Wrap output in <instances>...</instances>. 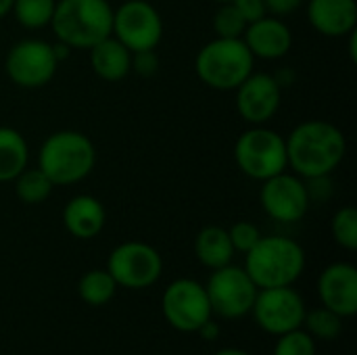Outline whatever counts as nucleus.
<instances>
[{"label": "nucleus", "mask_w": 357, "mask_h": 355, "mask_svg": "<svg viewBox=\"0 0 357 355\" xmlns=\"http://www.w3.org/2000/svg\"><path fill=\"white\" fill-rule=\"evenodd\" d=\"M205 291L215 316L224 320H238L251 314L259 289L249 278L245 268L228 264L224 268L211 270Z\"/></svg>", "instance_id": "9d476101"}, {"label": "nucleus", "mask_w": 357, "mask_h": 355, "mask_svg": "<svg viewBox=\"0 0 357 355\" xmlns=\"http://www.w3.org/2000/svg\"><path fill=\"white\" fill-rule=\"evenodd\" d=\"M92 71L105 82H119L132 73V52L113 36L88 48Z\"/></svg>", "instance_id": "6ab92c4d"}, {"label": "nucleus", "mask_w": 357, "mask_h": 355, "mask_svg": "<svg viewBox=\"0 0 357 355\" xmlns=\"http://www.w3.org/2000/svg\"><path fill=\"white\" fill-rule=\"evenodd\" d=\"M236 111L249 126H268L282 105V88L272 73L253 71L234 90Z\"/></svg>", "instance_id": "4468645a"}, {"label": "nucleus", "mask_w": 357, "mask_h": 355, "mask_svg": "<svg viewBox=\"0 0 357 355\" xmlns=\"http://www.w3.org/2000/svg\"><path fill=\"white\" fill-rule=\"evenodd\" d=\"M272 355H316V341L307 331L295 328L278 337Z\"/></svg>", "instance_id": "cd10ccee"}, {"label": "nucleus", "mask_w": 357, "mask_h": 355, "mask_svg": "<svg viewBox=\"0 0 357 355\" xmlns=\"http://www.w3.org/2000/svg\"><path fill=\"white\" fill-rule=\"evenodd\" d=\"M107 272L113 276L117 287L140 291L153 287L161 278L163 259L153 245L142 241H126L111 251Z\"/></svg>", "instance_id": "0eeeda50"}, {"label": "nucleus", "mask_w": 357, "mask_h": 355, "mask_svg": "<svg viewBox=\"0 0 357 355\" xmlns=\"http://www.w3.org/2000/svg\"><path fill=\"white\" fill-rule=\"evenodd\" d=\"M274 75V80H276V84L284 90V88H291V86H295V82H297V73H295V69H291V67H280L276 73H272Z\"/></svg>", "instance_id": "473e14b6"}, {"label": "nucleus", "mask_w": 357, "mask_h": 355, "mask_svg": "<svg viewBox=\"0 0 357 355\" xmlns=\"http://www.w3.org/2000/svg\"><path fill=\"white\" fill-rule=\"evenodd\" d=\"M264 2H266L268 15H274V17L291 15L305 4V0H264Z\"/></svg>", "instance_id": "2f4dec72"}, {"label": "nucleus", "mask_w": 357, "mask_h": 355, "mask_svg": "<svg viewBox=\"0 0 357 355\" xmlns=\"http://www.w3.org/2000/svg\"><path fill=\"white\" fill-rule=\"evenodd\" d=\"M213 2H218V4H224V2H232V0H213Z\"/></svg>", "instance_id": "4c0bfd02"}, {"label": "nucleus", "mask_w": 357, "mask_h": 355, "mask_svg": "<svg viewBox=\"0 0 357 355\" xmlns=\"http://www.w3.org/2000/svg\"><path fill=\"white\" fill-rule=\"evenodd\" d=\"M303 328L314 337L322 341H333L341 335L343 331V318L331 312L328 308H316L312 312H305L303 318Z\"/></svg>", "instance_id": "393cba45"}, {"label": "nucleus", "mask_w": 357, "mask_h": 355, "mask_svg": "<svg viewBox=\"0 0 357 355\" xmlns=\"http://www.w3.org/2000/svg\"><path fill=\"white\" fill-rule=\"evenodd\" d=\"M232 4L243 15V19L247 21V25L268 15V8H266V2L264 0H232Z\"/></svg>", "instance_id": "7c9ffc66"}, {"label": "nucleus", "mask_w": 357, "mask_h": 355, "mask_svg": "<svg viewBox=\"0 0 357 355\" xmlns=\"http://www.w3.org/2000/svg\"><path fill=\"white\" fill-rule=\"evenodd\" d=\"M195 255L199 264L209 270H218L232 264L234 247L230 243L228 230L215 224L201 228L195 239Z\"/></svg>", "instance_id": "aec40b11"}, {"label": "nucleus", "mask_w": 357, "mask_h": 355, "mask_svg": "<svg viewBox=\"0 0 357 355\" xmlns=\"http://www.w3.org/2000/svg\"><path fill=\"white\" fill-rule=\"evenodd\" d=\"M197 335H201L205 341H215V339L220 337V326L209 318V320H207V322L197 331Z\"/></svg>", "instance_id": "72a5a7b5"}, {"label": "nucleus", "mask_w": 357, "mask_h": 355, "mask_svg": "<svg viewBox=\"0 0 357 355\" xmlns=\"http://www.w3.org/2000/svg\"><path fill=\"white\" fill-rule=\"evenodd\" d=\"M107 224L105 205L92 195H75L63 207L65 230L79 241L96 239Z\"/></svg>", "instance_id": "a211bd4d"}, {"label": "nucleus", "mask_w": 357, "mask_h": 355, "mask_svg": "<svg viewBox=\"0 0 357 355\" xmlns=\"http://www.w3.org/2000/svg\"><path fill=\"white\" fill-rule=\"evenodd\" d=\"M213 355H251L249 352H243V349H236V347H226V349H220Z\"/></svg>", "instance_id": "e433bc0d"}, {"label": "nucleus", "mask_w": 357, "mask_h": 355, "mask_svg": "<svg viewBox=\"0 0 357 355\" xmlns=\"http://www.w3.org/2000/svg\"><path fill=\"white\" fill-rule=\"evenodd\" d=\"M159 71V56L155 50L132 52V73L140 77H153Z\"/></svg>", "instance_id": "c756f323"}, {"label": "nucleus", "mask_w": 357, "mask_h": 355, "mask_svg": "<svg viewBox=\"0 0 357 355\" xmlns=\"http://www.w3.org/2000/svg\"><path fill=\"white\" fill-rule=\"evenodd\" d=\"M259 203L264 213L280 224L301 222L312 205L305 180L289 169L261 182Z\"/></svg>", "instance_id": "ddd939ff"}, {"label": "nucleus", "mask_w": 357, "mask_h": 355, "mask_svg": "<svg viewBox=\"0 0 357 355\" xmlns=\"http://www.w3.org/2000/svg\"><path fill=\"white\" fill-rule=\"evenodd\" d=\"M13 188H15V197L23 205H40L52 195L54 184L40 167H25L13 180Z\"/></svg>", "instance_id": "5701e85b"}, {"label": "nucleus", "mask_w": 357, "mask_h": 355, "mask_svg": "<svg viewBox=\"0 0 357 355\" xmlns=\"http://www.w3.org/2000/svg\"><path fill=\"white\" fill-rule=\"evenodd\" d=\"M243 268L257 289L293 287L305 270V251L289 236L261 234L245 253Z\"/></svg>", "instance_id": "f03ea898"}, {"label": "nucleus", "mask_w": 357, "mask_h": 355, "mask_svg": "<svg viewBox=\"0 0 357 355\" xmlns=\"http://www.w3.org/2000/svg\"><path fill=\"white\" fill-rule=\"evenodd\" d=\"M318 297L324 308H328L343 320L354 318L357 314L356 266L347 262L326 266L318 278Z\"/></svg>", "instance_id": "2eb2a0df"}, {"label": "nucleus", "mask_w": 357, "mask_h": 355, "mask_svg": "<svg viewBox=\"0 0 357 355\" xmlns=\"http://www.w3.org/2000/svg\"><path fill=\"white\" fill-rule=\"evenodd\" d=\"M331 232L333 239L339 247L345 251H356L357 249V209L351 205H345L337 209L331 222Z\"/></svg>", "instance_id": "a878e982"}, {"label": "nucleus", "mask_w": 357, "mask_h": 355, "mask_svg": "<svg viewBox=\"0 0 357 355\" xmlns=\"http://www.w3.org/2000/svg\"><path fill=\"white\" fill-rule=\"evenodd\" d=\"M117 293V282L113 280V276L100 268L88 270L79 282H77V295L84 303L92 305V308H100L105 303H109Z\"/></svg>", "instance_id": "4be33fe9"}, {"label": "nucleus", "mask_w": 357, "mask_h": 355, "mask_svg": "<svg viewBox=\"0 0 357 355\" xmlns=\"http://www.w3.org/2000/svg\"><path fill=\"white\" fill-rule=\"evenodd\" d=\"M52 50H54V56H56V61H59V65H61L65 59H69V54H71V50H73V48L56 40V42L52 44Z\"/></svg>", "instance_id": "f704fd0d"}, {"label": "nucleus", "mask_w": 357, "mask_h": 355, "mask_svg": "<svg viewBox=\"0 0 357 355\" xmlns=\"http://www.w3.org/2000/svg\"><path fill=\"white\" fill-rule=\"evenodd\" d=\"M228 236H230V243L234 247V253H243L245 255L261 239V232H259V228L253 222L241 220V222H236V224H232L228 228Z\"/></svg>", "instance_id": "c85d7f7f"}, {"label": "nucleus", "mask_w": 357, "mask_h": 355, "mask_svg": "<svg viewBox=\"0 0 357 355\" xmlns=\"http://www.w3.org/2000/svg\"><path fill=\"white\" fill-rule=\"evenodd\" d=\"M59 61L52 44L38 38L19 40L13 44L4 59V71L8 80L25 90H38L52 82L56 75Z\"/></svg>", "instance_id": "1a4fd4ad"}, {"label": "nucleus", "mask_w": 357, "mask_h": 355, "mask_svg": "<svg viewBox=\"0 0 357 355\" xmlns=\"http://www.w3.org/2000/svg\"><path fill=\"white\" fill-rule=\"evenodd\" d=\"M13 2H15V0H0V19H4V17L10 13Z\"/></svg>", "instance_id": "c9c22d12"}, {"label": "nucleus", "mask_w": 357, "mask_h": 355, "mask_svg": "<svg viewBox=\"0 0 357 355\" xmlns=\"http://www.w3.org/2000/svg\"><path fill=\"white\" fill-rule=\"evenodd\" d=\"M243 42L247 44L255 61H278L287 56L293 48V29L284 19L266 15L247 25Z\"/></svg>", "instance_id": "dca6fc26"}, {"label": "nucleus", "mask_w": 357, "mask_h": 355, "mask_svg": "<svg viewBox=\"0 0 357 355\" xmlns=\"http://www.w3.org/2000/svg\"><path fill=\"white\" fill-rule=\"evenodd\" d=\"M197 77L211 90L234 92L255 71V56L243 38H213L195 56Z\"/></svg>", "instance_id": "39448f33"}, {"label": "nucleus", "mask_w": 357, "mask_h": 355, "mask_svg": "<svg viewBox=\"0 0 357 355\" xmlns=\"http://www.w3.org/2000/svg\"><path fill=\"white\" fill-rule=\"evenodd\" d=\"M27 163L29 144L25 136L10 126H0V184L13 182Z\"/></svg>", "instance_id": "412c9836"}, {"label": "nucleus", "mask_w": 357, "mask_h": 355, "mask_svg": "<svg viewBox=\"0 0 357 355\" xmlns=\"http://www.w3.org/2000/svg\"><path fill=\"white\" fill-rule=\"evenodd\" d=\"M310 25L326 38H345L357 27V0H305Z\"/></svg>", "instance_id": "f3484780"}, {"label": "nucleus", "mask_w": 357, "mask_h": 355, "mask_svg": "<svg viewBox=\"0 0 357 355\" xmlns=\"http://www.w3.org/2000/svg\"><path fill=\"white\" fill-rule=\"evenodd\" d=\"M232 155L241 174L255 182L289 169L284 136L268 126H251L245 130L236 138Z\"/></svg>", "instance_id": "423d86ee"}, {"label": "nucleus", "mask_w": 357, "mask_h": 355, "mask_svg": "<svg viewBox=\"0 0 357 355\" xmlns=\"http://www.w3.org/2000/svg\"><path fill=\"white\" fill-rule=\"evenodd\" d=\"M305 301L293 287L259 289L253 303V318L264 333L280 337L295 328H303Z\"/></svg>", "instance_id": "f8f14e48"}, {"label": "nucleus", "mask_w": 357, "mask_h": 355, "mask_svg": "<svg viewBox=\"0 0 357 355\" xmlns=\"http://www.w3.org/2000/svg\"><path fill=\"white\" fill-rule=\"evenodd\" d=\"M113 6L109 0H56L50 29L71 48L88 50L111 36Z\"/></svg>", "instance_id": "20e7f679"}, {"label": "nucleus", "mask_w": 357, "mask_h": 355, "mask_svg": "<svg viewBox=\"0 0 357 355\" xmlns=\"http://www.w3.org/2000/svg\"><path fill=\"white\" fill-rule=\"evenodd\" d=\"M161 310L167 324L180 333H197L213 316L205 285L192 278L169 282L161 297Z\"/></svg>", "instance_id": "9b49d317"}, {"label": "nucleus", "mask_w": 357, "mask_h": 355, "mask_svg": "<svg viewBox=\"0 0 357 355\" xmlns=\"http://www.w3.org/2000/svg\"><path fill=\"white\" fill-rule=\"evenodd\" d=\"M111 36L130 52L155 50L163 40V19L149 0H126L113 8Z\"/></svg>", "instance_id": "6e6552de"}, {"label": "nucleus", "mask_w": 357, "mask_h": 355, "mask_svg": "<svg viewBox=\"0 0 357 355\" xmlns=\"http://www.w3.org/2000/svg\"><path fill=\"white\" fill-rule=\"evenodd\" d=\"M287 142L289 169L303 180L331 176L347 155V136L324 119H305L297 123Z\"/></svg>", "instance_id": "f257e3e1"}, {"label": "nucleus", "mask_w": 357, "mask_h": 355, "mask_svg": "<svg viewBox=\"0 0 357 355\" xmlns=\"http://www.w3.org/2000/svg\"><path fill=\"white\" fill-rule=\"evenodd\" d=\"M96 165L94 142L77 130H59L44 138L38 151V167L54 186H71L86 180Z\"/></svg>", "instance_id": "7ed1b4c3"}, {"label": "nucleus", "mask_w": 357, "mask_h": 355, "mask_svg": "<svg viewBox=\"0 0 357 355\" xmlns=\"http://www.w3.org/2000/svg\"><path fill=\"white\" fill-rule=\"evenodd\" d=\"M247 29V21L236 10L232 2H224L218 6L213 15V33L215 38H243Z\"/></svg>", "instance_id": "bb28decb"}, {"label": "nucleus", "mask_w": 357, "mask_h": 355, "mask_svg": "<svg viewBox=\"0 0 357 355\" xmlns=\"http://www.w3.org/2000/svg\"><path fill=\"white\" fill-rule=\"evenodd\" d=\"M54 6L56 0H15L10 13L21 27L33 31L50 25Z\"/></svg>", "instance_id": "b1692460"}]
</instances>
